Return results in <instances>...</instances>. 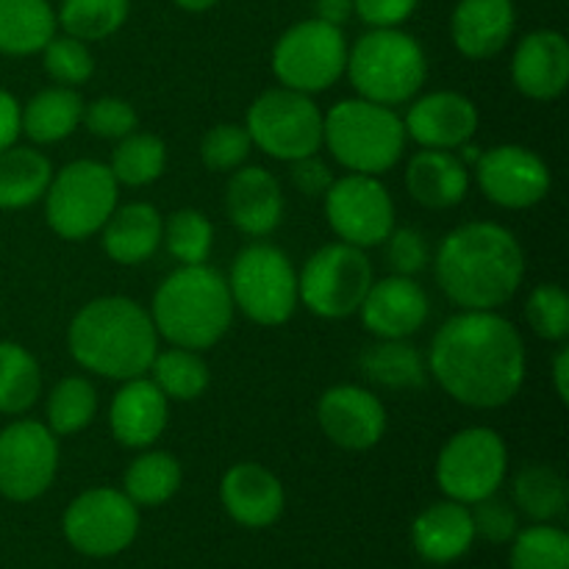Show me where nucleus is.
<instances>
[{
	"label": "nucleus",
	"mask_w": 569,
	"mask_h": 569,
	"mask_svg": "<svg viewBox=\"0 0 569 569\" xmlns=\"http://www.w3.org/2000/svg\"><path fill=\"white\" fill-rule=\"evenodd\" d=\"M176 3L187 11H209L211 6H217L220 0H176Z\"/></svg>",
	"instance_id": "nucleus-52"
},
{
	"label": "nucleus",
	"mask_w": 569,
	"mask_h": 569,
	"mask_svg": "<svg viewBox=\"0 0 569 569\" xmlns=\"http://www.w3.org/2000/svg\"><path fill=\"white\" fill-rule=\"evenodd\" d=\"M553 387L561 403H569V348H559L553 359Z\"/></svg>",
	"instance_id": "nucleus-51"
},
{
	"label": "nucleus",
	"mask_w": 569,
	"mask_h": 569,
	"mask_svg": "<svg viewBox=\"0 0 569 569\" xmlns=\"http://www.w3.org/2000/svg\"><path fill=\"white\" fill-rule=\"evenodd\" d=\"M372 264L365 250L333 242L317 250L298 276V298L306 309L326 320L356 315L372 287Z\"/></svg>",
	"instance_id": "nucleus-10"
},
{
	"label": "nucleus",
	"mask_w": 569,
	"mask_h": 569,
	"mask_svg": "<svg viewBox=\"0 0 569 569\" xmlns=\"http://www.w3.org/2000/svg\"><path fill=\"white\" fill-rule=\"evenodd\" d=\"M139 531L137 503L120 489H89L64 511V537L87 556H117Z\"/></svg>",
	"instance_id": "nucleus-14"
},
{
	"label": "nucleus",
	"mask_w": 569,
	"mask_h": 569,
	"mask_svg": "<svg viewBox=\"0 0 569 569\" xmlns=\"http://www.w3.org/2000/svg\"><path fill=\"white\" fill-rule=\"evenodd\" d=\"M167 420H170V400L150 378L139 376L122 381L109 409L111 433L117 442L133 450L150 448L164 433Z\"/></svg>",
	"instance_id": "nucleus-21"
},
{
	"label": "nucleus",
	"mask_w": 569,
	"mask_h": 569,
	"mask_svg": "<svg viewBox=\"0 0 569 569\" xmlns=\"http://www.w3.org/2000/svg\"><path fill=\"white\" fill-rule=\"evenodd\" d=\"M322 433L345 450H370L387 433V409L365 387L339 383L322 392L317 403Z\"/></svg>",
	"instance_id": "nucleus-17"
},
{
	"label": "nucleus",
	"mask_w": 569,
	"mask_h": 569,
	"mask_svg": "<svg viewBox=\"0 0 569 569\" xmlns=\"http://www.w3.org/2000/svg\"><path fill=\"white\" fill-rule=\"evenodd\" d=\"M511 81L531 100L559 98L569 83V42L565 33H528L511 59Z\"/></svg>",
	"instance_id": "nucleus-20"
},
{
	"label": "nucleus",
	"mask_w": 569,
	"mask_h": 569,
	"mask_svg": "<svg viewBox=\"0 0 569 569\" xmlns=\"http://www.w3.org/2000/svg\"><path fill=\"white\" fill-rule=\"evenodd\" d=\"M515 503L537 522H550L567 511V481L548 465H531L515 478Z\"/></svg>",
	"instance_id": "nucleus-36"
},
{
	"label": "nucleus",
	"mask_w": 569,
	"mask_h": 569,
	"mask_svg": "<svg viewBox=\"0 0 569 569\" xmlns=\"http://www.w3.org/2000/svg\"><path fill=\"white\" fill-rule=\"evenodd\" d=\"M53 178L48 156L33 148L0 150V209H26L44 198Z\"/></svg>",
	"instance_id": "nucleus-31"
},
{
	"label": "nucleus",
	"mask_w": 569,
	"mask_h": 569,
	"mask_svg": "<svg viewBox=\"0 0 569 569\" xmlns=\"http://www.w3.org/2000/svg\"><path fill=\"white\" fill-rule=\"evenodd\" d=\"M428 295L415 278L389 276L372 281L370 292L361 300V326L378 339H406L420 331L428 320Z\"/></svg>",
	"instance_id": "nucleus-18"
},
{
	"label": "nucleus",
	"mask_w": 569,
	"mask_h": 569,
	"mask_svg": "<svg viewBox=\"0 0 569 569\" xmlns=\"http://www.w3.org/2000/svg\"><path fill=\"white\" fill-rule=\"evenodd\" d=\"M22 131V109L14 94L0 89V150L11 148Z\"/></svg>",
	"instance_id": "nucleus-49"
},
{
	"label": "nucleus",
	"mask_w": 569,
	"mask_h": 569,
	"mask_svg": "<svg viewBox=\"0 0 569 569\" xmlns=\"http://www.w3.org/2000/svg\"><path fill=\"white\" fill-rule=\"evenodd\" d=\"M472 506H476V509L470 511L472 526H476V537L481 533V537L492 545L511 542V539L517 537V531H520V517H517L515 506L495 498V495H489V498L478 500V503Z\"/></svg>",
	"instance_id": "nucleus-45"
},
{
	"label": "nucleus",
	"mask_w": 569,
	"mask_h": 569,
	"mask_svg": "<svg viewBox=\"0 0 569 569\" xmlns=\"http://www.w3.org/2000/svg\"><path fill=\"white\" fill-rule=\"evenodd\" d=\"M403 120L392 106L353 98L339 100L322 117V144L348 172L381 176L392 170L406 150Z\"/></svg>",
	"instance_id": "nucleus-5"
},
{
	"label": "nucleus",
	"mask_w": 569,
	"mask_h": 569,
	"mask_svg": "<svg viewBox=\"0 0 569 569\" xmlns=\"http://www.w3.org/2000/svg\"><path fill=\"white\" fill-rule=\"evenodd\" d=\"M406 189L426 209H453L467 198L470 172L450 150H420L406 167Z\"/></svg>",
	"instance_id": "nucleus-25"
},
{
	"label": "nucleus",
	"mask_w": 569,
	"mask_h": 569,
	"mask_svg": "<svg viewBox=\"0 0 569 569\" xmlns=\"http://www.w3.org/2000/svg\"><path fill=\"white\" fill-rule=\"evenodd\" d=\"M509 450L492 428H465L445 442L437 459V483L456 503L472 506L489 498L503 483Z\"/></svg>",
	"instance_id": "nucleus-12"
},
{
	"label": "nucleus",
	"mask_w": 569,
	"mask_h": 569,
	"mask_svg": "<svg viewBox=\"0 0 569 569\" xmlns=\"http://www.w3.org/2000/svg\"><path fill=\"white\" fill-rule=\"evenodd\" d=\"M350 83L359 98L381 106L409 103L428 78L422 44L398 28H372L348 53Z\"/></svg>",
	"instance_id": "nucleus-6"
},
{
	"label": "nucleus",
	"mask_w": 569,
	"mask_h": 569,
	"mask_svg": "<svg viewBox=\"0 0 569 569\" xmlns=\"http://www.w3.org/2000/svg\"><path fill=\"white\" fill-rule=\"evenodd\" d=\"M153 378L150 381L161 389L167 400H198L209 389V367L200 359L198 350L170 348L156 353L150 365Z\"/></svg>",
	"instance_id": "nucleus-34"
},
{
	"label": "nucleus",
	"mask_w": 569,
	"mask_h": 569,
	"mask_svg": "<svg viewBox=\"0 0 569 569\" xmlns=\"http://www.w3.org/2000/svg\"><path fill=\"white\" fill-rule=\"evenodd\" d=\"M167 167V148L156 133H128L111 153V176L126 187H148Z\"/></svg>",
	"instance_id": "nucleus-35"
},
{
	"label": "nucleus",
	"mask_w": 569,
	"mask_h": 569,
	"mask_svg": "<svg viewBox=\"0 0 569 569\" xmlns=\"http://www.w3.org/2000/svg\"><path fill=\"white\" fill-rule=\"evenodd\" d=\"M161 242L181 264H206L211 244H214V228L203 211L181 209L167 220Z\"/></svg>",
	"instance_id": "nucleus-39"
},
{
	"label": "nucleus",
	"mask_w": 569,
	"mask_h": 569,
	"mask_svg": "<svg viewBox=\"0 0 569 569\" xmlns=\"http://www.w3.org/2000/svg\"><path fill=\"white\" fill-rule=\"evenodd\" d=\"M428 372L470 409H500L526 381V345L498 311H461L442 322L428 350Z\"/></svg>",
	"instance_id": "nucleus-1"
},
{
	"label": "nucleus",
	"mask_w": 569,
	"mask_h": 569,
	"mask_svg": "<svg viewBox=\"0 0 569 569\" xmlns=\"http://www.w3.org/2000/svg\"><path fill=\"white\" fill-rule=\"evenodd\" d=\"M411 539H415V548L422 559L437 561V565L456 561L470 550L472 539H476L470 509L465 503H456V500L428 506L415 520Z\"/></svg>",
	"instance_id": "nucleus-26"
},
{
	"label": "nucleus",
	"mask_w": 569,
	"mask_h": 569,
	"mask_svg": "<svg viewBox=\"0 0 569 569\" xmlns=\"http://www.w3.org/2000/svg\"><path fill=\"white\" fill-rule=\"evenodd\" d=\"M83 126L92 137L122 139L137 131L139 117L133 106L122 98H98L94 103L83 106Z\"/></svg>",
	"instance_id": "nucleus-44"
},
{
	"label": "nucleus",
	"mask_w": 569,
	"mask_h": 569,
	"mask_svg": "<svg viewBox=\"0 0 569 569\" xmlns=\"http://www.w3.org/2000/svg\"><path fill=\"white\" fill-rule=\"evenodd\" d=\"M59 470V442L48 426L17 420L0 431V495L28 503L44 495Z\"/></svg>",
	"instance_id": "nucleus-15"
},
{
	"label": "nucleus",
	"mask_w": 569,
	"mask_h": 569,
	"mask_svg": "<svg viewBox=\"0 0 569 569\" xmlns=\"http://www.w3.org/2000/svg\"><path fill=\"white\" fill-rule=\"evenodd\" d=\"M526 320L539 339L565 342L569 337V295L559 283H539L528 295Z\"/></svg>",
	"instance_id": "nucleus-41"
},
{
	"label": "nucleus",
	"mask_w": 569,
	"mask_h": 569,
	"mask_svg": "<svg viewBox=\"0 0 569 569\" xmlns=\"http://www.w3.org/2000/svg\"><path fill=\"white\" fill-rule=\"evenodd\" d=\"M481 192L500 209H531L550 192V167L522 144H495L476 161Z\"/></svg>",
	"instance_id": "nucleus-16"
},
{
	"label": "nucleus",
	"mask_w": 569,
	"mask_h": 569,
	"mask_svg": "<svg viewBox=\"0 0 569 569\" xmlns=\"http://www.w3.org/2000/svg\"><path fill=\"white\" fill-rule=\"evenodd\" d=\"M326 217L331 231L353 248H376L395 228V203L378 176L348 172L331 183L326 194Z\"/></svg>",
	"instance_id": "nucleus-13"
},
{
	"label": "nucleus",
	"mask_w": 569,
	"mask_h": 569,
	"mask_svg": "<svg viewBox=\"0 0 569 569\" xmlns=\"http://www.w3.org/2000/svg\"><path fill=\"white\" fill-rule=\"evenodd\" d=\"M420 0H353V11L372 28H398L415 14Z\"/></svg>",
	"instance_id": "nucleus-47"
},
{
	"label": "nucleus",
	"mask_w": 569,
	"mask_h": 569,
	"mask_svg": "<svg viewBox=\"0 0 569 569\" xmlns=\"http://www.w3.org/2000/svg\"><path fill=\"white\" fill-rule=\"evenodd\" d=\"M526 278V253L509 228L467 222L437 250V281L465 311H495L509 303Z\"/></svg>",
	"instance_id": "nucleus-2"
},
{
	"label": "nucleus",
	"mask_w": 569,
	"mask_h": 569,
	"mask_svg": "<svg viewBox=\"0 0 569 569\" xmlns=\"http://www.w3.org/2000/svg\"><path fill=\"white\" fill-rule=\"evenodd\" d=\"M289 172H292V183L300 189L303 194H309V198H322V194L331 189L333 183V176L331 170H328V164L322 159H317L315 156H306V159H298V161H289Z\"/></svg>",
	"instance_id": "nucleus-48"
},
{
	"label": "nucleus",
	"mask_w": 569,
	"mask_h": 569,
	"mask_svg": "<svg viewBox=\"0 0 569 569\" xmlns=\"http://www.w3.org/2000/svg\"><path fill=\"white\" fill-rule=\"evenodd\" d=\"M359 370L367 381L400 392L422 389L428 383L426 359L406 339H378L359 356Z\"/></svg>",
	"instance_id": "nucleus-29"
},
{
	"label": "nucleus",
	"mask_w": 569,
	"mask_h": 569,
	"mask_svg": "<svg viewBox=\"0 0 569 569\" xmlns=\"http://www.w3.org/2000/svg\"><path fill=\"white\" fill-rule=\"evenodd\" d=\"M383 248H387V264L395 276L415 278L417 272L426 270L428 242L415 228H392V233L383 239Z\"/></svg>",
	"instance_id": "nucleus-46"
},
{
	"label": "nucleus",
	"mask_w": 569,
	"mask_h": 569,
	"mask_svg": "<svg viewBox=\"0 0 569 569\" xmlns=\"http://www.w3.org/2000/svg\"><path fill=\"white\" fill-rule=\"evenodd\" d=\"M67 345L83 370L111 381H131L153 365L159 333L137 300L109 295L81 306L67 331Z\"/></svg>",
	"instance_id": "nucleus-3"
},
{
	"label": "nucleus",
	"mask_w": 569,
	"mask_h": 569,
	"mask_svg": "<svg viewBox=\"0 0 569 569\" xmlns=\"http://www.w3.org/2000/svg\"><path fill=\"white\" fill-rule=\"evenodd\" d=\"M220 498L239 526L267 528L281 517L287 495H283L281 481L267 467L242 461L222 476Z\"/></svg>",
	"instance_id": "nucleus-23"
},
{
	"label": "nucleus",
	"mask_w": 569,
	"mask_h": 569,
	"mask_svg": "<svg viewBox=\"0 0 569 569\" xmlns=\"http://www.w3.org/2000/svg\"><path fill=\"white\" fill-rule=\"evenodd\" d=\"M128 0H64L56 20L61 22L67 37L98 42L120 31L128 20Z\"/></svg>",
	"instance_id": "nucleus-37"
},
{
	"label": "nucleus",
	"mask_w": 569,
	"mask_h": 569,
	"mask_svg": "<svg viewBox=\"0 0 569 569\" xmlns=\"http://www.w3.org/2000/svg\"><path fill=\"white\" fill-rule=\"evenodd\" d=\"M348 67L342 28L322 20H303L281 33L272 48V72L281 87L315 94L331 89Z\"/></svg>",
	"instance_id": "nucleus-11"
},
{
	"label": "nucleus",
	"mask_w": 569,
	"mask_h": 569,
	"mask_svg": "<svg viewBox=\"0 0 569 569\" xmlns=\"http://www.w3.org/2000/svg\"><path fill=\"white\" fill-rule=\"evenodd\" d=\"M403 128L406 137L422 148L456 150L476 137L478 109L467 94L442 89L415 100V106L406 111Z\"/></svg>",
	"instance_id": "nucleus-19"
},
{
	"label": "nucleus",
	"mask_w": 569,
	"mask_h": 569,
	"mask_svg": "<svg viewBox=\"0 0 569 569\" xmlns=\"http://www.w3.org/2000/svg\"><path fill=\"white\" fill-rule=\"evenodd\" d=\"M83 120V100L72 87L42 89L22 109V131L31 142L53 144L70 137Z\"/></svg>",
	"instance_id": "nucleus-28"
},
{
	"label": "nucleus",
	"mask_w": 569,
	"mask_h": 569,
	"mask_svg": "<svg viewBox=\"0 0 569 569\" xmlns=\"http://www.w3.org/2000/svg\"><path fill=\"white\" fill-rule=\"evenodd\" d=\"M226 209L248 237H270L283 217L281 183L264 167H239L226 189Z\"/></svg>",
	"instance_id": "nucleus-22"
},
{
	"label": "nucleus",
	"mask_w": 569,
	"mask_h": 569,
	"mask_svg": "<svg viewBox=\"0 0 569 569\" xmlns=\"http://www.w3.org/2000/svg\"><path fill=\"white\" fill-rule=\"evenodd\" d=\"M150 320L172 348H214L233 320L228 278L206 264H181L156 289Z\"/></svg>",
	"instance_id": "nucleus-4"
},
{
	"label": "nucleus",
	"mask_w": 569,
	"mask_h": 569,
	"mask_svg": "<svg viewBox=\"0 0 569 569\" xmlns=\"http://www.w3.org/2000/svg\"><path fill=\"white\" fill-rule=\"evenodd\" d=\"M515 20L511 0H461L450 20V37L467 59H492L509 44Z\"/></svg>",
	"instance_id": "nucleus-24"
},
{
	"label": "nucleus",
	"mask_w": 569,
	"mask_h": 569,
	"mask_svg": "<svg viewBox=\"0 0 569 569\" xmlns=\"http://www.w3.org/2000/svg\"><path fill=\"white\" fill-rule=\"evenodd\" d=\"M42 392L37 359L17 342H0V411L26 415Z\"/></svg>",
	"instance_id": "nucleus-32"
},
{
	"label": "nucleus",
	"mask_w": 569,
	"mask_h": 569,
	"mask_svg": "<svg viewBox=\"0 0 569 569\" xmlns=\"http://www.w3.org/2000/svg\"><path fill=\"white\" fill-rule=\"evenodd\" d=\"M350 14H353V0H317V20L342 28Z\"/></svg>",
	"instance_id": "nucleus-50"
},
{
	"label": "nucleus",
	"mask_w": 569,
	"mask_h": 569,
	"mask_svg": "<svg viewBox=\"0 0 569 569\" xmlns=\"http://www.w3.org/2000/svg\"><path fill=\"white\" fill-rule=\"evenodd\" d=\"M56 22L48 0H0V53H39L56 37Z\"/></svg>",
	"instance_id": "nucleus-30"
},
{
	"label": "nucleus",
	"mask_w": 569,
	"mask_h": 569,
	"mask_svg": "<svg viewBox=\"0 0 569 569\" xmlns=\"http://www.w3.org/2000/svg\"><path fill=\"white\" fill-rule=\"evenodd\" d=\"M322 111L311 94L289 87L261 92L248 109V133L261 153L278 161H298L320 153Z\"/></svg>",
	"instance_id": "nucleus-9"
},
{
	"label": "nucleus",
	"mask_w": 569,
	"mask_h": 569,
	"mask_svg": "<svg viewBox=\"0 0 569 569\" xmlns=\"http://www.w3.org/2000/svg\"><path fill=\"white\" fill-rule=\"evenodd\" d=\"M250 150H253V139H250L248 128L220 122L200 142V159L211 172H228L239 170L250 156Z\"/></svg>",
	"instance_id": "nucleus-43"
},
{
	"label": "nucleus",
	"mask_w": 569,
	"mask_h": 569,
	"mask_svg": "<svg viewBox=\"0 0 569 569\" xmlns=\"http://www.w3.org/2000/svg\"><path fill=\"white\" fill-rule=\"evenodd\" d=\"M181 487V465L176 456L148 450L137 456L126 470V489L122 492L137 506H161Z\"/></svg>",
	"instance_id": "nucleus-33"
},
{
	"label": "nucleus",
	"mask_w": 569,
	"mask_h": 569,
	"mask_svg": "<svg viewBox=\"0 0 569 569\" xmlns=\"http://www.w3.org/2000/svg\"><path fill=\"white\" fill-rule=\"evenodd\" d=\"M100 231H103V250L109 253V259L117 264L133 267L156 253V248L161 244V233H164V220L156 206L137 200V203H126L111 211Z\"/></svg>",
	"instance_id": "nucleus-27"
},
{
	"label": "nucleus",
	"mask_w": 569,
	"mask_h": 569,
	"mask_svg": "<svg viewBox=\"0 0 569 569\" xmlns=\"http://www.w3.org/2000/svg\"><path fill=\"white\" fill-rule=\"evenodd\" d=\"M233 309L256 326H283L298 309V272L276 244L256 242L239 250L228 276Z\"/></svg>",
	"instance_id": "nucleus-8"
},
{
	"label": "nucleus",
	"mask_w": 569,
	"mask_h": 569,
	"mask_svg": "<svg viewBox=\"0 0 569 569\" xmlns=\"http://www.w3.org/2000/svg\"><path fill=\"white\" fill-rule=\"evenodd\" d=\"M44 53V70L53 78L59 87H81L92 78L94 72V59L89 53L87 42L76 37H53L42 48Z\"/></svg>",
	"instance_id": "nucleus-42"
},
{
	"label": "nucleus",
	"mask_w": 569,
	"mask_h": 569,
	"mask_svg": "<svg viewBox=\"0 0 569 569\" xmlns=\"http://www.w3.org/2000/svg\"><path fill=\"white\" fill-rule=\"evenodd\" d=\"M511 569H569V537L553 526L517 531Z\"/></svg>",
	"instance_id": "nucleus-40"
},
{
	"label": "nucleus",
	"mask_w": 569,
	"mask_h": 569,
	"mask_svg": "<svg viewBox=\"0 0 569 569\" xmlns=\"http://www.w3.org/2000/svg\"><path fill=\"white\" fill-rule=\"evenodd\" d=\"M117 189L120 183L100 161L81 159L61 167L44 192L48 226L67 242L94 237L117 209Z\"/></svg>",
	"instance_id": "nucleus-7"
},
{
	"label": "nucleus",
	"mask_w": 569,
	"mask_h": 569,
	"mask_svg": "<svg viewBox=\"0 0 569 569\" xmlns=\"http://www.w3.org/2000/svg\"><path fill=\"white\" fill-rule=\"evenodd\" d=\"M98 415V392L81 376L61 378L48 398V428L56 437L83 431Z\"/></svg>",
	"instance_id": "nucleus-38"
}]
</instances>
